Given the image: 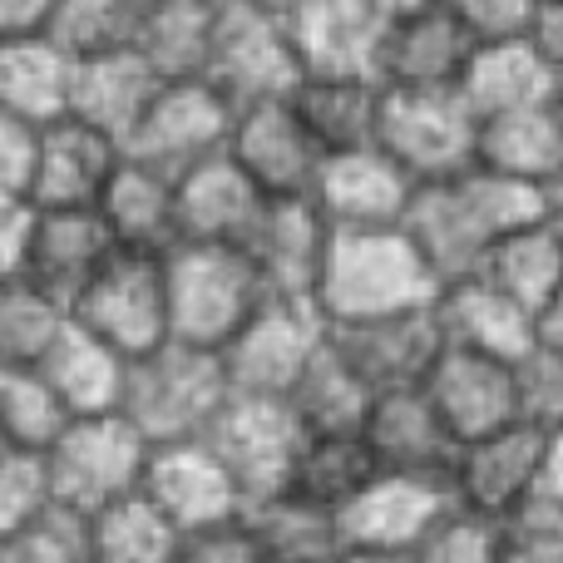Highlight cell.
Segmentation results:
<instances>
[{"label": "cell", "mask_w": 563, "mask_h": 563, "mask_svg": "<svg viewBox=\"0 0 563 563\" xmlns=\"http://www.w3.org/2000/svg\"><path fill=\"white\" fill-rule=\"evenodd\" d=\"M559 218H563L559 188H529L465 168V174L445 178V184L410 188L406 213H400L396 228L416 247V257L435 277V287H450V282L475 277L479 257L499 238L534 223H559Z\"/></svg>", "instance_id": "obj_1"}, {"label": "cell", "mask_w": 563, "mask_h": 563, "mask_svg": "<svg viewBox=\"0 0 563 563\" xmlns=\"http://www.w3.org/2000/svg\"><path fill=\"white\" fill-rule=\"evenodd\" d=\"M435 277L416 257L400 228H361V233H331L311 307L327 327L416 311L435 301Z\"/></svg>", "instance_id": "obj_2"}, {"label": "cell", "mask_w": 563, "mask_h": 563, "mask_svg": "<svg viewBox=\"0 0 563 563\" xmlns=\"http://www.w3.org/2000/svg\"><path fill=\"white\" fill-rule=\"evenodd\" d=\"M450 505L505 525L519 505H563V435L534 426H505L455 445L445 470Z\"/></svg>", "instance_id": "obj_3"}, {"label": "cell", "mask_w": 563, "mask_h": 563, "mask_svg": "<svg viewBox=\"0 0 563 563\" xmlns=\"http://www.w3.org/2000/svg\"><path fill=\"white\" fill-rule=\"evenodd\" d=\"M223 400H228V380L218 356L164 341L158 351L124 366V390H119L114 416L154 450V445L198 440Z\"/></svg>", "instance_id": "obj_4"}, {"label": "cell", "mask_w": 563, "mask_h": 563, "mask_svg": "<svg viewBox=\"0 0 563 563\" xmlns=\"http://www.w3.org/2000/svg\"><path fill=\"white\" fill-rule=\"evenodd\" d=\"M263 301V282L238 247L178 243L164 253L168 341H178V346L218 356Z\"/></svg>", "instance_id": "obj_5"}, {"label": "cell", "mask_w": 563, "mask_h": 563, "mask_svg": "<svg viewBox=\"0 0 563 563\" xmlns=\"http://www.w3.org/2000/svg\"><path fill=\"white\" fill-rule=\"evenodd\" d=\"M65 317L75 331L114 351L119 361H139L168 341L164 307V257L109 253L95 277L65 301Z\"/></svg>", "instance_id": "obj_6"}, {"label": "cell", "mask_w": 563, "mask_h": 563, "mask_svg": "<svg viewBox=\"0 0 563 563\" xmlns=\"http://www.w3.org/2000/svg\"><path fill=\"white\" fill-rule=\"evenodd\" d=\"M371 144L416 188L445 184V178L470 168L475 114L460 104L455 89H380L376 139Z\"/></svg>", "instance_id": "obj_7"}, {"label": "cell", "mask_w": 563, "mask_h": 563, "mask_svg": "<svg viewBox=\"0 0 563 563\" xmlns=\"http://www.w3.org/2000/svg\"><path fill=\"white\" fill-rule=\"evenodd\" d=\"M40 460H45L49 499L89 519L119 499L139 495L148 445L119 416H95L69 420Z\"/></svg>", "instance_id": "obj_8"}, {"label": "cell", "mask_w": 563, "mask_h": 563, "mask_svg": "<svg viewBox=\"0 0 563 563\" xmlns=\"http://www.w3.org/2000/svg\"><path fill=\"white\" fill-rule=\"evenodd\" d=\"M198 79L218 89L228 109H247L287 95L297 85V65H291L277 10H263L253 0H218Z\"/></svg>", "instance_id": "obj_9"}, {"label": "cell", "mask_w": 563, "mask_h": 563, "mask_svg": "<svg viewBox=\"0 0 563 563\" xmlns=\"http://www.w3.org/2000/svg\"><path fill=\"white\" fill-rule=\"evenodd\" d=\"M198 440L223 465V475L233 479V489L243 495L247 509L282 495L291 455L301 445V426L291 420L287 400H257L228 390V400L218 406V416L208 420V430Z\"/></svg>", "instance_id": "obj_10"}, {"label": "cell", "mask_w": 563, "mask_h": 563, "mask_svg": "<svg viewBox=\"0 0 563 563\" xmlns=\"http://www.w3.org/2000/svg\"><path fill=\"white\" fill-rule=\"evenodd\" d=\"M327 341V321L311 301H277L267 297L253 317L238 327V336L218 351V366L233 396L287 400L291 380L311 361V351Z\"/></svg>", "instance_id": "obj_11"}, {"label": "cell", "mask_w": 563, "mask_h": 563, "mask_svg": "<svg viewBox=\"0 0 563 563\" xmlns=\"http://www.w3.org/2000/svg\"><path fill=\"white\" fill-rule=\"evenodd\" d=\"M228 124H233V109L218 89H208L203 79H164L144 104L139 124L124 134L119 154L164 178H178L184 168L203 164L208 154L223 148Z\"/></svg>", "instance_id": "obj_12"}, {"label": "cell", "mask_w": 563, "mask_h": 563, "mask_svg": "<svg viewBox=\"0 0 563 563\" xmlns=\"http://www.w3.org/2000/svg\"><path fill=\"white\" fill-rule=\"evenodd\" d=\"M297 75L376 79V55L386 20L366 0H291L277 10Z\"/></svg>", "instance_id": "obj_13"}, {"label": "cell", "mask_w": 563, "mask_h": 563, "mask_svg": "<svg viewBox=\"0 0 563 563\" xmlns=\"http://www.w3.org/2000/svg\"><path fill=\"white\" fill-rule=\"evenodd\" d=\"M139 499L174 529L178 539L198 534V529L228 525L243 515V495L233 479L223 475L203 440H184V445H154L139 475Z\"/></svg>", "instance_id": "obj_14"}, {"label": "cell", "mask_w": 563, "mask_h": 563, "mask_svg": "<svg viewBox=\"0 0 563 563\" xmlns=\"http://www.w3.org/2000/svg\"><path fill=\"white\" fill-rule=\"evenodd\" d=\"M223 154L233 158V168L263 198H307L311 178H317V164H321L317 144H311L307 129L297 124L287 95L233 109Z\"/></svg>", "instance_id": "obj_15"}, {"label": "cell", "mask_w": 563, "mask_h": 563, "mask_svg": "<svg viewBox=\"0 0 563 563\" xmlns=\"http://www.w3.org/2000/svg\"><path fill=\"white\" fill-rule=\"evenodd\" d=\"M336 356L356 371V380L380 396V390H410L426 380V371L435 366V356L445 351L435 327V311H390V317L351 321V327H327Z\"/></svg>", "instance_id": "obj_16"}, {"label": "cell", "mask_w": 563, "mask_h": 563, "mask_svg": "<svg viewBox=\"0 0 563 563\" xmlns=\"http://www.w3.org/2000/svg\"><path fill=\"white\" fill-rule=\"evenodd\" d=\"M410 188L416 184L371 144L321 158L307 203L317 208L331 233H361V228H396Z\"/></svg>", "instance_id": "obj_17"}, {"label": "cell", "mask_w": 563, "mask_h": 563, "mask_svg": "<svg viewBox=\"0 0 563 563\" xmlns=\"http://www.w3.org/2000/svg\"><path fill=\"white\" fill-rule=\"evenodd\" d=\"M327 238L331 228L321 223V213L307 198H267L238 253L253 263L257 282H263V297L311 301L321 277V257H327Z\"/></svg>", "instance_id": "obj_18"}, {"label": "cell", "mask_w": 563, "mask_h": 563, "mask_svg": "<svg viewBox=\"0 0 563 563\" xmlns=\"http://www.w3.org/2000/svg\"><path fill=\"white\" fill-rule=\"evenodd\" d=\"M450 509L445 479L371 475L336 509L341 549H416Z\"/></svg>", "instance_id": "obj_19"}, {"label": "cell", "mask_w": 563, "mask_h": 563, "mask_svg": "<svg viewBox=\"0 0 563 563\" xmlns=\"http://www.w3.org/2000/svg\"><path fill=\"white\" fill-rule=\"evenodd\" d=\"M119 164V144L79 119L59 114L55 124L35 129V158H30V184H25V208L40 213H79L95 208L104 178Z\"/></svg>", "instance_id": "obj_20"}, {"label": "cell", "mask_w": 563, "mask_h": 563, "mask_svg": "<svg viewBox=\"0 0 563 563\" xmlns=\"http://www.w3.org/2000/svg\"><path fill=\"white\" fill-rule=\"evenodd\" d=\"M267 198L247 184L233 168V158L218 148L203 164L184 168L174 178V247H243V238L253 233L257 213Z\"/></svg>", "instance_id": "obj_21"}, {"label": "cell", "mask_w": 563, "mask_h": 563, "mask_svg": "<svg viewBox=\"0 0 563 563\" xmlns=\"http://www.w3.org/2000/svg\"><path fill=\"white\" fill-rule=\"evenodd\" d=\"M356 435H361V445H366L376 475L445 479L450 455H455V440L445 435V426L435 420V410L420 396V386L371 396Z\"/></svg>", "instance_id": "obj_22"}, {"label": "cell", "mask_w": 563, "mask_h": 563, "mask_svg": "<svg viewBox=\"0 0 563 563\" xmlns=\"http://www.w3.org/2000/svg\"><path fill=\"white\" fill-rule=\"evenodd\" d=\"M420 396L430 400L435 420L445 426V435L455 445H470L479 435L515 426V386H509V366L470 351L445 346L435 356V366L420 380Z\"/></svg>", "instance_id": "obj_23"}, {"label": "cell", "mask_w": 563, "mask_h": 563, "mask_svg": "<svg viewBox=\"0 0 563 563\" xmlns=\"http://www.w3.org/2000/svg\"><path fill=\"white\" fill-rule=\"evenodd\" d=\"M109 253H114V243L99 228L95 208H79V213H40V208H25L15 273L25 282H35L40 291H49L55 301H69L95 277V267Z\"/></svg>", "instance_id": "obj_24"}, {"label": "cell", "mask_w": 563, "mask_h": 563, "mask_svg": "<svg viewBox=\"0 0 563 563\" xmlns=\"http://www.w3.org/2000/svg\"><path fill=\"white\" fill-rule=\"evenodd\" d=\"M430 311H435L440 341L455 351H470V356L515 366L525 351H534V317H529L525 307H515L509 297H499V291L479 277L440 287Z\"/></svg>", "instance_id": "obj_25"}, {"label": "cell", "mask_w": 563, "mask_h": 563, "mask_svg": "<svg viewBox=\"0 0 563 563\" xmlns=\"http://www.w3.org/2000/svg\"><path fill=\"white\" fill-rule=\"evenodd\" d=\"M460 104L475 119L515 114V109H539L563 99V69L549 65L534 45L509 40V45H475L455 79Z\"/></svg>", "instance_id": "obj_26"}, {"label": "cell", "mask_w": 563, "mask_h": 563, "mask_svg": "<svg viewBox=\"0 0 563 563\" xmlns=\"http://www.w3.org/2000/svg\"><path fill=\"white\" fill-rule=\"evenodd\" d=\"M470 168L509 178V184L559 188V178H563V114H559V104L475 119Z\"/></svg>", "instance_id": "obj_27"}, {"label": "cell", "mask_w": 563, "mask_h": 563, "mask_svg": "<svg viewBox=\"0 0 563 563\" xmlns=\"http://www.w3.org/2000/svg\"><path fill=\"white\" fill-rule=\"evenodd\" d=\"M470 49L475 45L465 40V30L435 0L430 10H416V15L386 25L380 55H376V85L380 89H455Z\"/></svg>", "instance_id": "obj_28"}, {"label": "cell", "mask_w": 563, "mask_h": 563, "mask_svg": "<svg viewBox=\"0 0 563 563\" xmlns=\"http://www.w3.org/2000/svg\"><path fill=\"white\" fill-rule=\"evenodd\" d=\"M95 218L109 233L114 253L164 257L174 247V178L119 154L114 174L95 198Z\"/></svg>", "instance_id": "obj_29"}, {"label": "cell", "mask_w": 563, "mask_h": 563, "mask_svg": "<svg viewBox=\"0 0 563 563\" xmlns=\"http://www.w3.org/2000/svg\"><path fill=\"white\" fill-rule=\"evenodd\" d=\"M164 79L134 55V49H114L99 59H79L69 65V95H65V114L79 119L85 129L124 144V134L139 124L144 104L154 99V89Z\"/></svg>", "instance_id": "obj_30"}, {"label": "cell", "mask_w": 563, "mask_h": 563, "mask_svg": "<svg viewBox=\"0 0 563 563\" xmlns=\"http://www.w3.org/2000/svg\"><path fill=\"white\" fill-rule=\"evenodd\" d=\"M287 104L317 154H346V148H371L376 139V109L380 85L376 79H346V75H297L287 89Z\"/></svg>", "instance_id": "obj_31"}, {"label": "cell", "mask_w": 563, "mask_h": 563, "mask_svg": "<svg viewBox=\"0 0 563 563\" xmlns=\"http://www.w3.org/2000/svg\"><path fill=\"white\" fill-rule=\"evenodd\" d=\"M124 366L129 361H119L114 351H104L99 341H89L85 331L65 327L35 371H40V380L49 386V396L59 400V410H65L69 420H95V416H114L119 410Z\"/></svg>", "instance_id": "obj_32"}, {"label": "cell", "mask_w": 563, "mask_h": 563, "mask_svg": "<svg viewBox=\"0 0 563 563\" xmlns=\"http://www.w3.org/2000/svg\"><path fill=\"white\" fill-rule=\"evenodd\" d=\"M559 223H534L519 233L499 238L485 257H479L475 277L489 282L499 297H509L515 307H525L529 317H539L544 307L559 301V267H563V243H559Z\"/></svg>", "instance_id": "obj_33"}, {"label": "cell", "mask_w": 563, "mask_h": 563, "mask_svg": "<svg viewBox=\"0 0 563 563\" xmlns=\"http://www.w3.org/2000/svg\"><path fill=\"white\" fill-rule=\"evenodd\" d=\"M218 0H139L129 49L158 79H198Z\"/></svg>", "instance_id": "obj_34"}, {"label": "cell", "mask_w": 563, "mask_h": 563, "mask_svg": "<svg viewBox=\"0 0 563 563\" xmlns=\"http://www.w3.org/2000/svg\"><path fill=\"white\" fill-rule=\"evenodd\" d=\"M69 59L45 35L0 40V114L25 129H45L65 114Z\"/></svg>", "instance_id": "obj_35"}, {"label": "cell", "mask_w": 563, "mask_h": 563, "mask_svg": "<svg viewBox=\"0 0 563 563\" xmlns=\"http://www.w3.org/2000/svg\"><path fill=\"white\" fill-rule=\"evenodd\" d=\"M366 406H371V390L336 356L331 336L311 351V361L301 366V376L287 390V410L301 426V435H356Z\"/></svg>", "instance_id": "obj_36"}, {"label": "cell", "mask_w": 563, "mask_h": 563, "mask_svg": "<svg viewBox=\"0 0 563 563\" xmlns=\"http://www.w3.org/2000/svg\"><path fill=\"white\" fill-rule=\"evenodd\" d=\"M371 475H376V470H371V455H366V445H361V435H301L282 495L336 515Z\"/></svg>", "instance_id": "obj_37"}, {"label": "cell", "mask_w": 563, "mask_h": 563, "mask_svg": "<svg viewBox=\"0 0 563 563\" xmlns=\"http://www.w3.org/2000/svg\"><path fill=\"white\" fill-rule=\"evenodd\" d=\"M243 519L267 563H336L341 554L336 515H327L317 505H301L291 495H273L263 505H247Z\"/></svg>", "instance_id": "obj_38"}, {"label": "cell", "mask_w": 563, "mask_h": 563, "mask_svg": "<svg viewBox=\"0 0 563 563\" xmlns=\"http://www.w3.org/2000/svg\"><path fill=\"white\" fill-rule=\"evenodd\" d=\"M65 327V301H55L20 273L0 277V371H35Z\"/></svg>", "instance_id": "obj_39"}, {"label": "cell", "mask_w": 563, "mask_h": 563, "mask_svg": "<svg viewBox=\"0 0 563 563\" xmlns=\"http://www.w3.org/2000/svg\"><path fill=\"white\" fill-rule=\"evenodd\" d=\"M134 20H139V0H55V10L45 20V40L69 65H79V59L129 49Z\"/></svg>", "instance_id": "obj_40"}, {"label": "cell", "mask_w": 563, "mask_h": 563, "mask_svg": "<svg viewBox=\"0 0 563 563\" xmlns=\"http://www.w3.org/2000/svg\"><path fill=\"white\" fill-rule=\"evenodd\" d=\"M178 534L139 495L89 515V563H174Z\"/></svg>", "instance_id": "obj_41"}, {"label": "cell", "mask_w": 563, "mask_h": 563, "mask_svg": "<svg viewBox=\"0 0 563 563\" xmlns=\"http://www.w3.org/2000/svg\"><path fill=\"white\" fill-rule=\"evenodd\" d=\"M69 426L59 400L40 380V371H0V440L20 455H45Z\"/></svg>", "instance_id": "obj_42"}, {"label": "cell", "mask_w": 563, "mask_h": 563, "mask_svg": "<svg viewBox=\"0 0 563 563\" xmlns=\"http://www.w3.org/2000/svg\"><path fill=\"white\" fill-rule=\"evenodd\" d=\"M0 563H89V519L49 505L25 529L0 539Z\"/></svg>", "instance_id": "obj_43"}, {"label": "cell", "mask_w": 563, "mask_h": 563, "mask_svg": "<svg viewBox=\"0 0 563 563\" xmlns=\"http://www.w3.org/2000/svg\"><path fill=\"white\" fill-rule=\"evenodd\" d=\"M509 386H515V420L534 430H554L563 435V351L534 346L509 366Z\"/></svg>", "instance_id": "obj_44"}, {"label": "cell", "mask_w": 563, "mask_h": 563, "mask_svg": "<svg viewBox=\"0 0 563 563\" xmlns=\"http://www.w3.org/2000/svg\"><path fill=\"white\" fill-rule=\"evenodd\" d=\"M495 563H563V505H519L499 525Z\"/></svg>", "instance_id": "obj_45"}, {"label": "cell", "mask_w": 563, "mask_h": 563, "mask_svg": "<svg viewBox=\"0 0 563 563\" xmlns=\"http://www.w3.org/2000/svg\"><path fill=\"white\" fill-rule=\"evenodd\" d=\"M495 554H499V525L465 515L455 505L416 544V563H495Z\"/></svg>", "instance_id": "obj_46"}, {"label": "cell", "mask_w": 563, "mask_h": 563, "mask_svg": "<svg viewBox=\"0 0 563 563\" xmlns=\"http://www.w3.org/2000/svg\"><path fill=\"white\" fill-rule=\"evenodd\" d=\"M49 505H55V499H49L45 460L5 450V455H0V539H10L15 529H25L30 519L45 515Z\"/></svg>", "instance_id": "obj_47"}, {"label": "cell", "mask_w": 563, "mask_h": 563, "mask_svg": "<svg viewBox=\"0 0 563 563\" xmlns=\"http://www.w3.org/2000/svg\"><path fill=\"white\" fill-rule=\"evenodd\" d=\"M440 5L465 30L470 45H509V40H525L539 0H440Z\"/></svg>", "instance_id": "obj_48"}, {"label": "cell", "mask_w": 563, "mask_h": 563, "mask_svg": "<svg viewBox=\"0 0 563 563\" xmlns=\"http://www.w3.org/2000/svg\"><path fill=\"white\" fill-rule=\"evenodd\" d=\"M174 563H267L263 549H257L247 519H228V525L198 529V534H184L174 544Z\"/></svg>", "instance_id": "obj_49"}, {"label": "cell", "mask_w": 563, "mask_h": 563, "mask_svg": "<svg viewBox=\"0 0 563 563\" xmlns=\"http://www.w3.org/2000/svg\"><path fill=\"white\" fill-rule=\"evenodd\" d=\"M30 158H35V129H25L10 114H0V203L25 208Z\"/></svg>", "instance_id": "obj_50"}, {"label": "cell", "mask_w": 563, "mask_h": 563, "mask_svg": "<svg viewBox=\"0 0 563 563\" xmlns=\"http://www.w3.org/2000/svg\"><path fill=\"white\" fill-rule=\"evenodd\" d=\"M525 45H534L549 65L563 69V0H539L534 20L525 30Z\"/></svg>", "instance_id": "obj_51"}, {"label": "cell", "mask_w": 563, "mask_h": 563, "mask_svg": "<svg viewBox=\"0 0 563 563\" xmlns=\"http://www.w3.org/2000/svg\"><path fill=\"white\" fill-rule=\"evenodd\" d=\"M49 10H55V0H0V40L45 35Z\"/></svg>", "instance_id": "obj_52"}, {"label": "cell", "mask_w": 563, "mask_h": 563, "mask_svg": "<svg viewBox=\"0 0 563 563\" xmlns=\"http://www.w3.org/2000/svg\"><path fill=\"white\" fill-rule=\"evenodd\" d=\"M20 228H25V208H15V203H0V277H5V273H15Z\"/></svg>", "instance_id": "obj_53"}, {"label": "cell", "mask_w": 563, "mask_h": 563, "mask_svg": "<svg viewBox=\"0 0 563 563\" xmlns=\"http://www.w3.org/2000/svg\"><path fill=\"white\" fill-rule=\"evenodd\" d=\"M336 563H416V549H341Z\"/></svg>", "instance_id": "obj_54"}, {"label": "cell", "mask_w": 563, "mask_h": 563, "mask_svg": "<svg viewBox=\"0 0 563 563\" xmlns=\"http://www.w3.org/2000/svg\"><path fill=\"white\" fill-rule=\"evenodd\" d=\"M366 5L376 10V15L390 25V20H406V15H416V10H430V5H435V0H366Z\"/></svg>", "instance_id": "obj_55"}, {"label": "cell", "mask_w": 563, "mask_h": 563, "mask_svg": "<svg viewBox=\"0 0 563 563\" xmlns=\"http://www.w3.org/2000/svg\"><path fill=\"white\" fill-rule=\"evenodd\" d=\"M253 5H263V10H287L291 0H253Z\"/></svg>", "instance_id": "obj_56"}, {"label": "cell", "mask_w": 563, "mask_h": 563, "mask_svg": "<svg viewBox=\"0 0 563 563\" xmlns=\"http://www.w3.org/2000/svg\"><path fill=\"white\" fill-rule=\"evenodd\" d=\"M0 455H5V440H0Z\"/></svg>", "instance_id": "obj_57"}]
</instances>
